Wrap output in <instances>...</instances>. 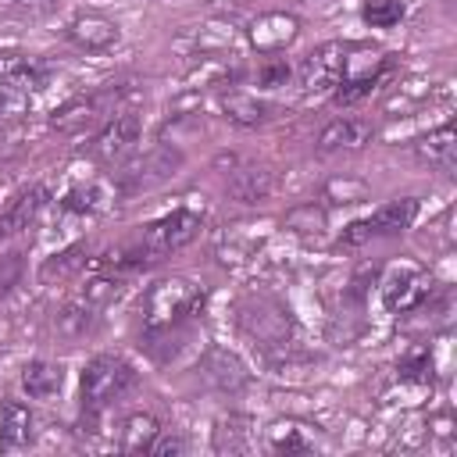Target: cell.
I'll list each match as a JSON object with an SVG mask.
<instances>
[{"instance_id": "obj_26", "label": "cell", "mask_w": 457, "mask_h": 457, "mask_svg": "<svg viewBox=\"0 0 457 457\" xmlns=\"http://www.w3.org/2000/svg\"><path fill=\"white\" fill-rule=\"evenodd\" d=\"M403 14H407L403 0H364V7H361L364 25H371V29H393L403 21Z\"/></svg>"}, {"instance_id": "obj_24", "label": "cell", "mask_w": 457, "mask_h": 457, "mask_svg": "<svg viewBox=\"0 0 457 457\" xmlns=\"http://www.w3.org/2000/svg\"><path fill=\"white\" fill-rule=\"evenodd\" d=\"M314 443L303 436V425L300 421H275L268 428V450L275 453H307Z\"/></svg>"}, {"instance_id": "obj_31", "label": "cell", "mask_w": 457, "mask_h": 457, "mask_svg": "<svg viewBox=\"0 0 457 457\" xmlns=\"http://www.w3.org/2000/svg\"><path fill=\"white\" fill-rule=\"evenodd\" d=\"M21 275H25L21 253H0V300L21 282Z\"/></svg>"}, {"instance_id": "obj_10", "label": "cell", "mask_w": 457, "mask_h": 457, "mask_svg": "<svg viewBox=\"0 0 457 457\" xmlns=\"http://www.w3.org/2000/svg\"><path fill=\"white\" fill-rule=\"evenodd\" d=\"M64 36H68L71 46H79V50H86V54H100V50H111L121 32H118V25H114L107 14L79 11V14L68 21Z\"/></svg>"}, {"instance_id": "obj_15", "label": "cell", "mask_w": 457, "mask_h": 457, "mask_svg": "<svg viewBox=\"0 0 457 457\" xmlns=\"http://www.w3.org/2000/svg\"><path fill=\"white\" fill-rule=\"evenodd\" d=\"M228 196L232 200H239V204H264L271 193H275V179H271V171L268 168H257V164H243V168H236L232 175H228Z\"/></svg>"}, {"instance_id": "obj_29", "label": "cell", "mask_w": 457, "mask_h": 457, "mask_svg": "<svg viewBox=\"0 0 457 457\" xmlns=\"http://www.w3.org/2000/svg\"><path fill=\"white\" fill-rule=\"evenodd\" d=\"M82 296H86V300H93V303H100V307H107L111 300H118V296H121V278H118V275H96V278H89V282H86Z\"/></svg>"}, {"instance_id": "obj_14", "label": "cell", "mask_w": 457, "mask_h": 457, "mask_svg": "<svg viewBox=\"0 0 457 457\" xmlns=\"http://www.w3.org/2000/svg\"><path fill=\"white\" fill-rule=\"evenodd\" d=\"M243 328L253 336V339H261L264 346H275V343H286V328H289V321H286V314H282V307H275V303H268V300H257V303H246L243 307Z\"/></svg>"}, {"instance_id": "obj_17", "label": "cell", "mask_w": 457, "mask_h": 457, "mask_svg": "<svg viewBox=\"0 0 457 457\" xmlns=\"http://www.w3.org/2000/svg\"><path fill=\"white\" fill-rule=\"evenodd\" d=\"M371 139V125L357 121V118H336L318 132V150L321 154H336V150H357Z\"/></svg>"}, {"instance_id": "obj_23", "label": "cell", "mask_w": 457, "mask_h": 457, "mask_svg": "<svg viewBox=\"0 0 457 457\" xmlns=\"http://www.w3.org/2000/svg\"><path fill=\"white\" fill-rule=\"evenodd\" d=\"M64 382V368L54 361H29L21 368V386L32 400H50Z\"/></svg>"}, {"instance_id": "obj_30", "label": "cell", "mask_w": 457, "mask_h": 457, "mask_svg": "<svg viewBox=\"0 0 457 457\" xmlns=\"http://www.w3.org/2000/svg\"><path fill=\"white\" fill-rule=\"evenodd\" d=\"M57 7V0H0V11L18 18H46Z\"/></svg>"}, {"instance_id": "obj_11", "label": "cell", "mask_w": 457, "mask_h": 457, "mask_svg": "<svg viewBox=\"0 0 457 457\" xmlns=\"http://www.w3.org/2000/svg\"><path fill=\"white\" fill-rule=\"evenodd\" d=\"M343 54H346L343 43L314 46L303 57V64H300V82L307 89H332V86H339V79H343Z\"/></svg>"}, {"instance_id": "obj_2", "label": "cell", "mask_w": 457, "mask_h": 457, "mask_svg": "<svg viewBox=\"0 0 457 457\" xmlns=\"http://www.w3.org/2000/svg\"><path fill=\"white\" fill-rule=\"evenodd\" d=\"M136 386V368L118 357V353H96L79 378V393H82V411L96 414L107 403H114L121 393H129Z\"/></svg>"}, {"instance_id": "obj_5", "label": "cell", "mask_w": 457, "mask_h": 457, "mask_svg": "<svg viewBox=\"0 0 457 457\" xmlns=\"http://www.w3.org/2000/svg\"><path fill=\"white\" fill-rule=\"evenodd\" d=\"M196 232H200V214L189 211V207H179V211H171V214L154 218V221L143 228L139 243H143V250L150 253V261H161L164 253H175V250H182L186 243H193Z\"/></svg>"}, {"instance_id": "obj_22", "label": "cell", "mask_w": 457, "mask_h": 457, "mask_svg": "<svg viewBox=\"0 0 457 457\" xmlns=\"http://www.w3.org/2000/svg\"><path fill=\"white\" fill-rule=\"evenodd\" d=\"M161 436V425L154 414H129L121 421V432H118V450L121 453H146L154 446V439Z\"/></svg>"}, {"instance_id": "obj_33", "label": "cell", "mask_w": 457, "mask_h": 457, "mask_svg": "<svg viewBox=\"0 0 457 457\" xmlns=\"http://www.w3.org/2000/svg\"><path fill=\"white\" fill-rule=\"evenodd\" d=\"M21 107H25V93L7 79H0V114H18Z\"/></svg>"}, {"instance_id": "obj_19", "label": "cell", "mask_w": 457, "mask_h": 457, "mask_svg": "<svg viewBox=\"0 0 457 457\" xmlns=\"http://www.w3.org/2000/svg\"><path fill=\"white\" fill-rule=\"evenodd\" d=\"M0 79H7L11 86L25 89H43V82L50 79L46 61L32 57V54H0Z\"/></svg>"}, {"instance_id": "obj_8", "label": "cell", "mask_w": 457, "mask_h": 457, "mask_svg": "<svg viewBox=\"0 0 457 457\" xmlns=\"http://www.w3.org/2000/svg\"><path fill=\"white\" fill-rule=\"evenodd\" d=\"M118 96H121V89H114V86H104V89H96L89 96H75L61 111H54V129H61V132H82V129L96 125L100 118L114 114Z\"/></svg>"}, {"instance_id": "obj_12", "label": "cell", "mask_w": 457, "mask_h": 457, "mask_svg": "<svg viewBox=\"0 0 457 457\" xmlns=\"http://www.w3.org/2000/svg\"><path fill=\"white\" fill-rule=\"evenodd\" d=\"M200 375H204V382H207L211 389H218V393H239V389L246 386V368H243V361H239L236 353L221 350V346H211V350L204 353Z\"/></svg>"}, {"instance_id": "obj_16", "label": "cell", "mask_w": 457, "mask_h": 457, "mask_svg": "<svg viewBox=\"0 0 457 457\" xmlns=\"http://www.w3.org/2000/svg\"><path fill=\"white\" fill-rule=\"evenodd\" d=\"M221 111H225V118H228L232 125L253 129V125L268 121L275 107H271L268 100H261L257 93H246V89H228V93H221Z\"/></svg>"}, {"instance_id": "obj_20", "label": "cell", "mask_w": 457, "mask_h": 457, "mask_svg": "<svg viewBox=\"0 0 457 457\" xmlns=\"http://www.w3.org/2000/svg\"><path fill=\"white\" fill-rule=\"evenodd\" d=\"M414 150L425 164H432L439 171H453V161H457V129H453V121H446L436 132H428L425 139H418Z\"/></svg>"}, {"instance_id": "obj_6", "label": "cell", "mask_w": 457, "mask_h": 457, "mask_svg": "<svg viewBox=\"0 0 457 457\" xmlns=\"http://www.w3.org/2000/svg\"><path fill=\"white\" fill-rule=\"evenodd\" d=\"M139 136H143V118L136 111H114L107 125L96 132V139L89 143V154L100 164H118L136 150Z\"/></svg>"}, {"instance_id": "obj_21", "label": "cell", "mask_w": 457, "mask_h": 457, "mask_svg": "<svg viewBox=\"0 0 457 457\" xmlns=\"http://www.w3.org/2000/svg\"><path fill=\"white\" fill-rule=\"evenodd\" d=\"M100 303H93V300H86L82 293L57 314V332L64 336V339H86L89 332H96V325H100Z\"/></svg>"}, {"instance_id": "obj_18", "label": "cell", "mask_w": 457, "mask_h": 457, "mask_svg": "<svg viewBox=\"0 0 457 457\" xmlns=\"http://www.w3.org/2000/svg\"><path fill=\"white\" fill-rule=\"evenodd\" d=\"M32 436H36V414L21 400H7L0 407V446L18 450V446H29Z\"/></svg>"}, {"instance_id": "obj_36", "label": "cell", "mask_w": 457, "mask_h": 457, "mask_svg": "<svg viewBox=\"0 0 457 457\" xmlns=\"http://www.w3.org/2000/svg\"><path fill=\"white\" fill-rule=\"evenodd\" d=\"M207 4H221V0H207Z\"/></svg>"}, {"instance_id": "obj_27", "label": "cell", "mask_w": 457, "mask_h": 457, "mask_svg": "<svg viewBox=\"0 0 457 457\" xmlns=\"http://www.w3.org/2000/svg\"><path fill=\"white\" fill-rule=\"evenodd\" d=\"M214 450H218V453H225V450H228V453L246 450V421L236 418V414L221 418L218 428H214Z\"/></svg>"}, {"instance_id": "obj_9", "label": "cell", "mask_w": 457, "mask_h": 457, "mask_svg": "<svg viewBox=\"0 0 457 457\" xmlns=\"http://www.w3.org/2000/svg\"><path fill=\"white\" fill-rule=\"evenodd\" d=\"M296 36H300V21H296V14H286V11H264L246 29V39L257 54H278Z\"/></svg>"}, {"instance_id": "obj_3", "label": "cell", "mask_w": 457, "mask_h": 457, "mask_svg": "<svg viewBox=\"0 0 457 457\" xmlns=\"http://www.w3.org/2000/svg\"><path fill=\"white\" fill-rule=\"evenodd\" d=\"M182 164H186V154H182L175 143H157V146H150L143 157L129 161V164L118 171L114 189L125 193V196L157 189V186H164L168 179H175Z\"/></svg>"}, {"instance_id": "obj_25", "label": "cell", "mask_w": 457, "mask_h": 457, "mask_svg": "<svg viewBox=\"0 0 457 457\" xmlns=\"http://www.w3.org/2000/svg\"><path fill=\"white\" fill-rule=\"evenodd\" d=\"M286 228L303 236V239H318L325 232V207L318 204H296L286 211Z\"/></svg>"}, {"instance_id": "obj_35", "label": "cell", "mask_w": 457, "mask_h": 457, "mask_svg": "<svg viewBox=\"0 0 457 457\" xmlns=\"http://www.w3.org/2000/svg\"><path fill=\"white\" fill-rule=\"evenodd\" d=\"M182 450H186V443H182L179 436H164V439L157 436V439H154V446H150L146 453H157V457H168V453H182Z\"/></svg>"}, {"instance_id": "obj_34", "label": "cell", "mask_w": 457, "mask_h": 457, "mask_svg": "<svg viewBox=\"0 0 457 457\" xmlns=\"http://www.w3.org/2000/svg\"><path fill=\"white\" fill-rule=\"evenodd\" d=\"M79 253H82V246H71V250H64V253H54V261H46V264H43V278H50L54 271H57V275H64V271L75 264V257H79Z\"/></svg>"}, {"instance_id": "obj_32", "label": "cell", "mask_w": 457, "mask_h": 457, "mask_svg": "<svg viewBox=\"0 0 457 457\" xmlns=\"http://www.w3.org/2000/svg\"><path fill=\"white\" fill-rule=\"evenodd\" d=\"M286 79H289V64L278 61V57L257 68V82H261L264 89H278V86H286Z\"/></svg>"}, {"instance_id": "obj_4", "label": "cell", "mask_w": 457, "mask_h": 457, "mask_svg": "<svg viewBox=\"0 0 457 457\" xmlns=\"http://www.w3.org/2000/svg\"><path fill=\"white\" fill-rule=\"evenodd\" d=\"M418 218V200L414 196H400V200H389L382 204L375 214L368 218H357L343 228V246H361V243H371V239H386V236H400L403 228H411V221Z\"/></svg>"}, {"instance_id": "obj_7", "label": "cell", "mask_w": 457, "mask_h": 457, "mask_svg": "<svg viewBox=\"0 0 457 457\" xmlns=\"http://www.w3.org/2000/svg\"><path fill=\"white\" fill-rule=\"evenodd\" d=\"M428 293V271L414 261H400L389 268L386 282H382V303L389 314H407L411 307H418Z\"/></svg>"}, {"instance_id": "obj_1", "label": "cell", "mask_w": 457, "mask_h": 457, "mask_svg": "<svg viewBox=\"0 0 457 457\" xmlns=\"http://www.w3.org/2000/svg\"><path fill=\"white\" fill-rule=\"evenodd\" d=\"M204 303V286H196L193 278H161L146 289L143 300V339L146 346L171 339V336H186L189 318L200 311Z\"/></svg>"}, {"instance_id": "obj_13", "label": "cell", "mask_w": 457, "mask_h": 457, "mask_svg": "<svg viewBox=\"0 0 457 457\" xmlns=\"http://www.w3.org/2000/svg\"><path fill=\"white\" fill-rule=\"evenodd\" d=\"M46 200H50L46 186H29V189L14 193L11 204L0 211V236H18V232H25V228L39 218V211L46 207Z\"/></svg>"}, {"instance_id": "obj_28", "label": "cell", "mask_w": 457, "mask_h": 457, "mask_svg": "<svg viewBox=\"0 0 457 457\" xmlns=\"http://www.w3.org/2000/svg\"><path fill=\"white\" fill-rule=\"evenodd\" d=\"M364 196H368V186L357 179H328L325 182V200H332V204H357Z\"/></svg>"}]
</instances>
